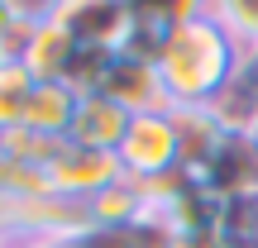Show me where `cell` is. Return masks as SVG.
I'll use <instances>...</instances> for the list:
<instances>
[{
    "label": "cell",
    "instance_id": "7a4b0ae2",
    "mask_svg": "<svg viewBox=\"0 0 258 248\" xmlns=\"http://www.w3.org/2000/svg\"><path fill=\"white\" fill-rule=\"evenodd\" d=\"M124 177L134 182H148V177H167V172H182V153H177V129H172V110H148L134 115L115 148Z\"/></svg>",
    "mask_w": 258,
    "mask_h": 248
},
{
    "label": "cell",
    "instance_id": "4fadbf2b",
    "mask_svg": "<svg viewBox=\"0 0 258 248\" xmlns=\"http://www.w3.org/2000/svg\"><path fill=\"white\" fill-rule=\"evenodd\" d=\"M86 210H91V224H129V220H144L148 205H144V196H139V186L129 182V177H120V182L105 186L101 196H91Z\"/></svg>",
    "mask_w": 258,
    "mask_h": 248
},
{
    "label": "cell",
    "instance_id": "8992f818",
    "mask_svg": "<svg viewBox=\"0 0 258 248\" xmlns=\"http://www.w3.org/2000/svg\"><path fill=\"white\" fill-rule=\"evenodd\" d=\"M101 96H110V101L120 105V110H129V115L172 110V105H167V91H163V76H158V62L134 57V53H115L110 57Z\"/></svg>",
    "mask_w": 258,
    "mask_h": 248
},
{
    "label": "cell",
    "instance_id": "ac0fdd59",
    "mask_svg": "<svg viewBox=\"0 0 258 248\" xmlns=\"http://www.w3.org/2000/svg\"><path fill=\"white\" fill-rule=\"evenodd\" d=\"M172 248H230V243L220 229H211V234H172Z\"/></svg>",
    "mask_w": 258,
    "mask_h": 248
},
{
    "label": "cell",
    "instance_id": "d6986e66",
    "mask_svg": "<svg viewBox=\"0 0 258 248\" xmlns=\"http://www.w3.org/2000/svg\"><path fill=\"white\" fill-rule=\"evenodd\" d=\"M10 205H15V201L0 191V239H10Z\"/></svg>",
    "mask_w": 258,
    "mask_h": 248
},
{
    "label": "cell",
    "instance_id": "9a60e30c",
    "mask_svg": "<svg viewBox=\"0 0 258 248\" xmlns=\"http://www.w3.org/2000/svg\"><path fill=\"white\" fill-rule=\"evenodd\" d=\"M0 191L10 201H34V196H53L48 172L38 162H15V157H0Z\"/></svg>",
    "mask_w": 258,
    "mask_h": 248
},
{
    "label": "cell",
    "instance_id": "44dd1931",
    "mask_svg": "<svg viewBox=\"0 0 258 248\" xmlns=\"http://www.w3.org/2000/svg\"><path fill=\"white\" fill-rule=\"evenodd\" d=\"M10 248H53V243H10Z\"/></svg>",
    "mask_w": 258,
    "mask_h": 248
},
{
    "label": "cell",
    "instance_id": "30bf717a",
    "mask_svg": "<svg viewBox=\"0 0 258 248\" xmlns=\"http://www.w3.org/2000/svg\"><path fill=\"white\" fill-rule=\"evenodd\" d=\"M201 182L211 186L220 201H239V196L258 191V153L249 148V138H230L215 153V162L201 172Z\"/></svg>",
    "mask_w": 258,
    "mask_h": 248
},
{
    "label": "cell",
    "instance_id": "7402d4cb",
    "mask_svg": "<svg viewBox=\"0 0 258 248\" xmlns=\"http://www.w3.org/2000/svg\"><path fill=\"white\" fill-rule=\"evenodd\" d=\"M0 248H10V239H0Z\"/></svg>",
    "mask_w": 258,
    "mask_h": 248
},
{
    "label": "cell",
    "instance_id": "7c38bea8",
    "mask_svg": "<svg viewBox=\"0 0 258 248\" xmlns=\"http://www.w3.org/2000/svg\"><path fill=\"white\" fill-rule=\"evenodd\" d=\"M67 248H172V229L158 215H144V220H129V224H91Z\"/></svg>",
    "mask_w": 258,
    "mask_h": 248
},
{
    "label": "cell",
    "instance_id": "3957f363",
    "mask_svg": "<svg viewBox=\"0 0 258 248\" xmlns=\"http://www.w3.org/2000/svg\"><path fill=\"white\" fill-rule=\"evenodd\" d=\"M48 186H53L57 196H72V201H91V196H101L105 186H115L124 177L120 157L105 153V148H86V143H72V138H62V143L53 148V157H48Z\"/></svg>",
    "mask_w": 258,
    "mask_h": 248
},
{
    "label": "cell",
    "instance_id": "5b68a950",
    "mask_svg": "<svg viewBox=\"0 0 258 248\" xmlns=\"http://www.w3.org/2000/svg\"><path fill=\"white\" fill-rule=\"evenodd\" d=\"M77 53H82V43L53 19V0H43L34 29L24 34V43H19V53H15V62H24V72L34 76V81H67Z\"/></svg>",
    "mask_w": 258,
    "mask_h": 248
},
{
    "label": "cell",
    "instance_id": "603a6c76",
    "mask_svg": "<svg viewBox=\"0 0 258 248\" xmlns=\"http://www.w3.org/2000/svg\"><path fill=\"white\" fill-rule=\"evenodd\" d=\"M0 62H5V48H0Z\"/></svg>",
    "mask_w": 258,
    "mask_h": 248
},
{
    "label": "cell",
    "instance_id": "9c48e42d",
    "mask_svg": "<svg viewBox=\"0 0 258 248\" xmlns=\"http://www.w3.org/2000/svg\"><path fill=\"white\" fill-rule=\"evenodd\" d=\"M134 115L120 110V105L110 101V96H82L77 101V115H72V143H86V148H105V153H115L120 148V138H124V129Z\"/></svg>",
    "mask_w": 258,
    "mask_h": 248
},
{
    "label": "cell",
    "instance_id": "5bb4252c",
    "mask_svg": "<svg viewBox=\"0 0 258 248\" xmlns=\"http://www.w3.org/2000/svg\"><path fill=\"white\" fill-rule=\"evenodd\" d=\"M34 86L38 81L24 72V62H15V57L0 62V134L24 124V110H29V101H34Z\"/></svg>",
    "mask_w": 258,
    "mask_h": 248
},
{
    "label": "cell",
    "instance_id": "277c9868",
    "mask_svg": "<svg viewBox=\"0 0 258 248\" xmlns=\"http://www.w3.org/2000/svg\"><path fill=\"white\" fill-rule=\"evenodd\" d=\"M53 19L82 48L120 53L129 38V5L120 0H53Z\"/></svg>",
    "mask_w": 258,
    "mask_h": 248
},
{
    "label": "cell",
    "instance_id": "8fae6325",
    "mask_svg": "<svg viewBox=\"0 0 258 248\" xmlns=\"http://www.w3.org/2000/svg\"><path fill=\"white\" fill-rule=\"evenodd\" d=\"M77 101H82V96H77L72 86H62V81H38L34 86V101H29V110H24V129H29V134H38V138H48V143H62V138L72 134Z\"/></svg>",
    "mask_w": 258,
    "mask_h": 248
},
{
    "label": "cell",
    "instance_id": "e0dca14e",
    "mask_svg": "<svg viewBox=\"0 0 258 248\" xmlns=\"http://www.w3.org/2000/svg\"><path fill=\"white\" fill-rule=\"evenodd\" d=\"M34 19H38V5H5L0 0V48H5V57L19 53V43L34 29Z\"/></svg>",
    "mask_w": 258,
    "mask_h": 248
},
{
    "label": "cell",
    "instance_id": "52a82bcc",
    "mask_svg": "<svg viewBox=\"0 0 258 248\" xmlns=\"http://www.w3.org/2000/svg\"><path fill=\"white\" fill-rule=\"evenodd\" d=\"M172 129H177V153H182V172L201 177L206 167L215 162L230 134L220 129L211 105H172Z\"/></svg>",
    "mask_w": 258,
    "mask_h": 248
},
{
    "label": "cell",
    "instance_id": "2e32d148",
    "mask_svg": "<svg viewBox=\"0 0 258 248\" xmlns=\"http://www.w3.org/2000/svg\"><path fill=\"white\" fill-rule=\"evenodd\" d=\"M215 19L230 29L239 53H258V0H225L215 5Z\"/></svg>",
    "mask_w": 258,
    "mask_h": 248
},
{
    "label": "cell",
    "instance_id": "6da1fadb",
    "mask_svg": "<svg viewBox=\"0 0 258 248\" xmlns=\"http://www.w3.org/2000/svg\"><path fill=\"white\" fill-rule=\"evenodd\" d=\"M234 67H239V48L230 29L215 19V5H196V0L177 5V24L158 53L167 105H215Z\"/></svg>",
    "mask_w": 258,
    "mask_h": 248
},
{
    "label": "cell",
    "instance_id": "ffe728a7",
    "mask_svg": "<svg viewBox=\"0 0 258 248\" xmlns=\"http://www.w3.org/2000/svg\"><path fill=\"white\" fill-rule=\"evenodd\" d=\"M249 148H253V153H258V124L249 129Z\"/></svg>",
    "mask_w": 258,
    "mask_h": 248
},
{
    "label": "cell",
    "instance_id": "ba28073f",
    "mask_svg": "<svg viewBox=\"0 0 258 248\" xmlns=\"http://www.w3.org/2000/svg\"><path fill=\"white\" fill-rule=\"evenodd\" d=\"M211 110L230 138H249V129L258 124V53H239V67Z\"/></svg>",
    "mask_w": 258,
    "mask_h": 248
}]
</instances>
